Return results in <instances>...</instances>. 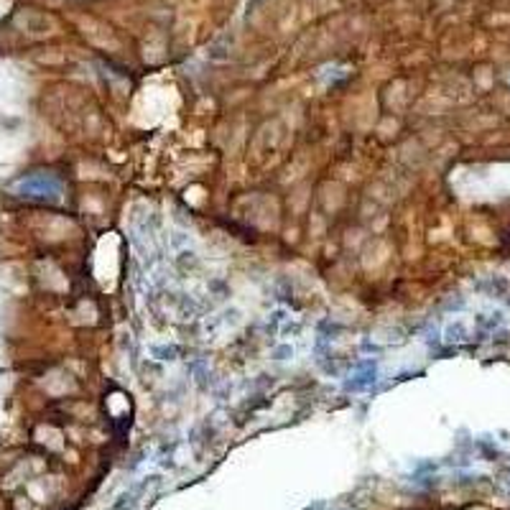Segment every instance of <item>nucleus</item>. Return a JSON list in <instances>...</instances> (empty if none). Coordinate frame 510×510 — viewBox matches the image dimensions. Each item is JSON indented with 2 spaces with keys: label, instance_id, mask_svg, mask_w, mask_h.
I'll use <instances>...</instances> for the list:
<instances>
[{
  "label": "nucleus",
  "instance_id": "obj_1",
  "mask_svg": "<svg viewBox=\"0 0 510 510\" xmlns=\"http://www.w3.org/2000/svg\"><path fill=\"white\" fill-rule=\"evenodd\" d=\"M13 189H16V194L28 197V199H59L62 182L51 174H31V176L21 179Z\"/></svg>",
  "mask_w": 510,
  "mask_h": 510
},
{
  "label": "nucleus",
  "instance_id": "obj_2",
  "mask_svg": "<svg viewBox=\"0 0 510 510\" xmlns=\"http://www.w3.org/2000/svg\"><path fill=\"white\" fill-rule=\"evenodd\" d=\"M375 383H378V363L365 360V363H357V365H355L352 375L345 380V391H350V393H363V391H370Z\"/></svg>",
  "mask_w": 510,
  "mask_h": 510
},
{
  "label": "nucleus",
  "instance_id": "obj_3",
  "mask_svg": "<svg viewBox=\"0 0 510 510\" xmlns=\"http://www.w3.org/2000/svg\"><path fill=\"white\" fill-rule=\"evenodd\" d=\"M151 352H153V357H158V360H163V363H171V360H176L179 347H153Z\"/></svg>",
  "mask_w": 510,
  "mask_h": 510
},
{
  "label": "nucleus",
  "instance_id": "obj_4",
  "mask_svg": "<svg viewBox=\"0 0 510 510\" xmlns=\"http://www.w3.org/2000/svg\"><path fill=\"white\" fill-rule=\"evenodd\" d=\"M273 357L276 360H288V357H293V347L291 345H281V347L273 350Z\"/></svg>",
  "mask_w": 510,
  "mask_h": 510
}]
</instances>
